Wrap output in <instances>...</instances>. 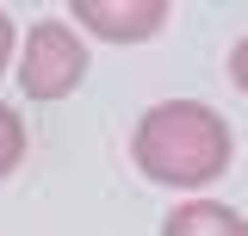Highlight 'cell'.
<instances>
[{
  "label": "cell",
  "mask_w": 248,
  "mask_h": 236,
  "mask_svg": "<svg viewBox=\"0 0 248 236\" xmlns=\"http://www.w3.org/2000/svg\"><path fill=\"white\" fill-rule=\"evenodd\" d=\"M230 162H236V131L211 100H155L130 124V168L149 186L199 199L211 180L230 174Z\"/></svg>",
  "instance_id": "6da1fadb"
},
{
  "label": "cell",
  "mask_w": 248,
  "mask_h": 236,
  "mask_svg": "<svg viewBox=\"0 0 248 236\" xmlns=\"http://www.w3.org/2000/svg\"><path fill=\"white\" fill-rule=\"evenodd\" d=\"M87 44H81V31L68 25V19H37L25 31V50H19V68H13V81L25 93L31 106H56L68 93L87 81Z\"/></svg>",
  "instance_id": "7a4b0ae2"
},
{
  "label": "cell",
  "mask_w": 248,
  "mask_h": 236,
  "mask_svg": "<svg viewBox=\"0 0 248 236\" xmlns=\"http://www.w3.org/2000/svg\"><path fill=\"white\" fill-rule=\"evenodd\" d=\"M68 19L99 44H149L168 31L174 0H68Z\"/></svg>",
  "instance_id": "3957f363"
},
{
  "label": "cell",
  "mask_w": 248,
  "mask_h": 236,
  "mask_svg": "<svg viewBox=\"0 0 248 236\" xmlns=\"http://www.w3.org/2000/svg\"><path fill=\"white\" fill-rule=\"evenodd\" d=\"M161 236H248V218L236 205H223V199H186L161 218Z\"/></svg>",
  "instance_id": "277c9868"
},
{
  "label": "cell",
  "mask_w": 248,
  "mask_h": 236,
  "mask_svg": "<svg viewBox=\"0 0 248 236\" xmlns=\"http://www.w3.org/2000/svg\"><path fill=\"white\" fill-rule=\"evenodd\" d=\"M25 149H31L25 118H19V106H6V100H0V180H13L19 168H25Z\"/></svg>",
  "instance_id": "5b68a950"
},
{
  "label": "cell",
  "mask_w": 248,
  "mask_h": 236,
  "mask_svg": "<svg viewBox=\"0 0 248 236\" xmlns=\"http://www.w3.org/2000/svg\"><path fill=\"white\" fill-rule=\"evenodd\" d=\"M223 75H230V87L248 100V31L236 37V44H230V62H223Z\"/></svg>",
  "instance_id": "8992f818"
},
{
  "label": "cell",
  "mask_w": 248,
  "mask_h": 236,
  "mask_svg": "<svg viewBox=\"0 0 248 236\" xmlns=\"http://www.w3.org/2000/svg\"><path fill=\"white\" fill-rule=\"evenodd\" d=\"M19 68V25H13V13L0 6V75H13Z\"/></svg>",
  "instance_id": "52a82bcc"
}]
</instances>
